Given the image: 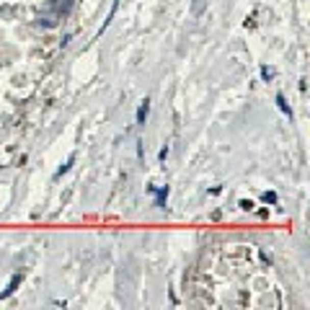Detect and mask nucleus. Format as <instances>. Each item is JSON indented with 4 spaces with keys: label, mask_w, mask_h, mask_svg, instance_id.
<instances>
[{
    "label": "nucleus",
    "mask_w": 310,
    "mask_h": 310,
    "mask_svg": "<svg viewBox=\"0 0 310 310\" xmlns=\"http://www.w3.org/2000/svg\"><path fill=\"white\" fill-rule=\"evenodd\" d=\"M18 282H21V274H16V277H13V279H11V285H8V290H6V292H3V297H8V295H11V292H13V290H16V287H18Z\"/></svg>",
    "instance_id": "1"
},
{
    "label": "nucleus",
    "mask_w": 310,
    "mask_h": 310,
    "mask_svg": "<svg viewBox=\"0 0 310 310\" xmlns=\"http://www.w3.org/2000/svg\"><path fill=\"white\" fill-rule=\"evenodd\" d=\"M145 116H147V101H142V106H140V111H137V122H140V124L145 122Z\"/></svg>",
    "instance_id": "2"
}]
</instances>
